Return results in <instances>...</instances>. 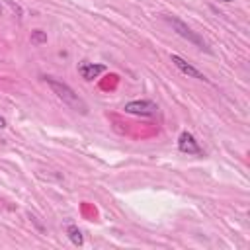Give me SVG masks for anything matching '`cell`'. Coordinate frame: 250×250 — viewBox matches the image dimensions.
<instances>
[{
	"label": "cell",
	"instance_id": "8fae6325",
	"mask_svg": "<svg viewBox=\"0 0 250 250\" xmlns=\"http://www.w3.org/2000/svg\"><path fill=\"white\" fill-rule=\"evenodd\" d=\"M0 12H2V8H0Z\"/></svg>",
	"mask_w": 250,
	"mask_h": 250
},
{
	"label": "cell",
	"instance_id": "8992f818",
	"mask_svg": "<svg viewBox=\"0 0 250 250\" xmlns=\"http://www.w3.org/2000/svg\"><path fill=\"white\" fill-rule=\"evenodd\" d=\"M104 70H105V66L100 64V62H90V61L78 62V74H80L84 80H94V78H98Z\"/></svg>",
	"mask_w": 250,
	"mask_h": 250
},
{
	"label": "cell",
	"instance_id": "ba28073f",
	"mask_svg": "<svg viewBox=\"0 0 250 250\" xmlns=\"http://www.w3.org/2000/svg\"><path fill=\"white\" fill-rule=\"evenodd\" d=\"M31 43L33 45H43V43H47V35H45V31H41V29H35V31H31Z\"/></svg>",
	"mask_w": 250,
	"mask_h": 250
},
{
	"label": "cell",
	"instance_id": "9c48e42d",
	"mask_svg": "<svg viewBox=\"0 0 250 250\" xmlns=\"http://www.w3.org/2000/svg\"><path fill=\"white\" fill-rule=\"evenodd\" d=\"M4 127H6V119L0 115V129H4Z\"/></svg>",
	"mask_w": 250,
	"mask_h": 250
},
{
	"label": "cell",
	"instance_id": "5b68a950",
	"mask_svg": "<svg viewBox=\"0 0 250 250\" xmlns=\"http://www.w3.org/2000/svg\"><path fill=\"white\" fill-rule=\"evenodd\" d=\"M170 61L174 62V66L180 70V72H184L186 76H191V78H195V80H203V82H207V76L203 74V72H199L195 66H191L186 59H182L180 55H170Z\"/></svg>",
	"mask_w": 250,
	"mask_h": 250
},
{
	"label": "cell",
	"instance_id": "3957f363",
	"mask_svg": "<svg viewBox=\"0 0 250 250\" xmlns=\"http://www.w3.org/2000/svg\"><path fill=\"white\" fill-rule=\"evenodd\" d=\"M123 111L131 115H141V117H154L158 113V105L150 100H133L123 105Z\"/></svg>",
	"mask_w": 250,
	"mask_h": 250
},
{
	"label": "cell",
	"instance_id": "6da1fadb",
	"mask_svg": "<svg viewBox=\"0 0 250 250\" xmlns=\"http://www.w3.org/2000/svg\"><path fill=\"white\" fill-rule=\"evenodd\" d=\"M43 80H45V82L49 84V88L57 94V98H59L62 104H66L70 109H74V111H78V113H88L86 102H84L68 84H64L62 80H57V78H53V76H45Z\"/></svg>",
	"mask_w": 250,
	"mask_h": 250
},
{
	"label": "cell",
	"instance_id": "277c9868",
	"mask_svg": "<svg viewBox=\"0 0 250 250\" xmlns=\"http://www.w3.org/2000/svg\"><path fill=\"white\" fill-rule=\"evenodd\" d=\"M178 148L180 152L184 154H193V156H203V150L199 146V143L195 141V137L188 131H184L180 137H178Z\"/></svg>",
	"mask_w": 250,
	"mask_h": 250
},
{
	"label": "cell",
	"instance_id": "7a4b0ae2",
	"mask_svg": "<svg viewBox=\"0 0 250 250\" xmlns=\"http://www.w3.org/2000/svg\"><path fill=\"white\" fill-rule=\"evenodd\" d=\"M164 20L172 25V29L180 35V37H184V39H188L189 43H193L197 49H201V51H207L209 53V47H207V43H205V39L199 35V33H195L186 21H182L180 18H176V16H164Z\"/></svg>",
	"mask_w": 250,
	"mask_h": 250
},
{
	"label": "cell",
	"instance_id": "52a82bcc",
	"mask_svg": "<svg viewBox=\"0 0 250 250\" xmlns=\"http://www.w3.org/2000/svg\"><path fill=\"white\" fill-rule=\"evenodd\" d=\"M66 234H68L72 244H76V246L84 244V236H82V232H80V229L76 225H66Z\"/></svg>",
	"mask_w": 250,
	"mask_h": 250
},
{
	"label": "cell",
	"instance_id": "30bf717a",
	"mask_svg": "<svg viewBox=\"0 0 250 250\" xmlns=\"http://www.w3.org/2000/svg\"><path fill=\"white\" fill-rule=\"evenodd\" d=\"M221 2H232V0H221Z\"/></svg>",
	"mask_w": 250,
	"mask_h": 250
}]
</instances>
